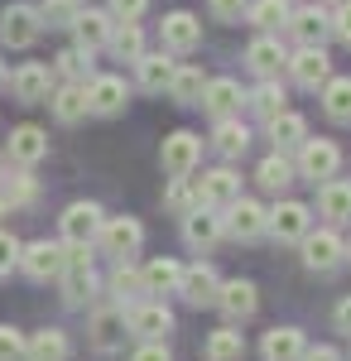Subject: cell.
Segmentation results:
<instances>
[{
    "label": "cell",
    "mask_w": 351,
    "mask_h": 361,
    "mask_svg": "<svg viewBox=\"0 0 351 361\" xmlns=\"http://www.w3.org/2000/svg\"><path fill=\"white\" fill-rule=\"evenodd\" d=\"M337 169H342V149H337V140H303L298 145V159H294V173L298 178H313V183H327V178H337Z\"/></svg>",
    "instance_id": "6da1fadb"
},
{
    "label": "cell",
    "mask_w": 351,
    "mask_h": 361,
    "mask_svg": "<svg viewBox=\"0 0 351 361\" xmlns=\"http://www.w3.org/2000/svg\"><path fill=\"white\" fill-rule=\"evenodd\" d=\"M39 34H44L39 5L15 0V5H5V10H0V44H5V49H29Z\"/></svg>",
    "instance_id": "7a4b0ae2"
},
{
    "label": "cell",
    "mask_w": 351,
    "mask_h": 361,
    "mask_svg": "<svg viewBox=\"0 0 351 361\" xmlns=\"http://www.w3.org/2000/svg\"><path fill=\"white\" fill-rule=\"evenodd\" d=\"M298 246H303V265H308L313 275H332V270L347 260V241H342L332 226H323V231H308Z\"/></svg>",
    "instance_id": "3957f363"
},
{
    "label": "cell",
    "mask_w": 351,
    "mask_h": 361,
    "mask_svg": "<svg viewBox=\"0 0 351 361\" xmlns=\"http://www.w3.org/2000/svg\"><path fill=\"white\" fill-rule=\"evenodd\" d=\"M92 246H68V265H63V299L68 304H87L97 294V270H92Z\"/></svg>",
    "instance_id": "277c9868"
},
{
    "label": "cell",
    "mask_w": 351,
    "mask_h": 361,
    "mask_svg": "<svg viewBox=\"0 0 351 361\" xmlns=\"http://www.w3.org/2000/svg\"><path fill=\"white\" fill-rule=\"evenodd\" d=\"M101 222H106V212L97 207V202H73V207H63V246H92L97 236H101Z\"/></svg>",
    "instance_id": "5b68a950"
},
{
    "label": "cell",
    "mask_w": 351,
    "mask_h": 361,
    "mask_svg": "<svg viewBox=\"0 0 351 361\" xmlns=\"http://www.w3.org/2000/svg\"><path fill=\"white\" fill-rule=\"evenodd\" d=\"M197 159H202V135H192V130H173L159 149V164L168 178H188L197 169Z\"/></svg>",
    "instance_id": "8992f818"
},
{
    "label": "cell",
    "mask_w": 351,
    "mask_h": 361,
    "mask_svg": "<svg viewBox=\"0 0 351 361\" xmlns=\"http://www.w3.org/2000/svg\"><path fill=\"white\" fill-rule=\"evenodd\" d=\"M68 265V246L63 241H29L20 246V270L29 279H58Z\"/></svg>",
    "instance_id": "52a82bcc"
},
{
    "label": "cell",
    "mask_w": 351,
    "mask_h": 361,
    "mask_svg": "<svg viewBox=\"0 0 351 361\" xmlns=\"http://www.w3.org/2000/svg\"><path fill=\"white\" fill-rule=\"evenodd\" d=\"M221 222H226V236H231V241H260L265 226H270V212H265L255 197H236Z\"/></svg>",
    "instance_id": "ba28073f"
},
{
    "label": "cell",
    "mask_w": 351,
    "mask_h": 361,
    "mask_svg": "<svg viewBox=\"0 0 351 361\" xmlns=\"http://www.w3.org/2000/svg\"><path fill=\"white\" fill-rule=\"evenodd\" d=\"M125 102H130V87H125V78H116V73H97L87 82V111L92 116H121Z\"/></svg>",
    "instance_id": "9c48e42d"
},
{
    "label": "cell",
    "mask_w": 351,
    "mask_h": 361,
    "mask_svg": "<svg viewBox=\"0 0 351 361\" xmlns=\"http://www.w3.org/2000/svg\"><path fill=\"white\" fill-rule=\"evenodd\" d=\"M265 231H270L274 241H284V246H289V241H303V236L313 231V212H308L303 202H294V197H284V202L270 207V226H265Z\"/></svg>",
    "instance_id": "30bf717a"
},
{
    "label": "cell",
    "mask_w": 351,
    "mask_h": 361,
    "mask_svg": "<svg viewBox=\"0 0 351 361\" xmlns=\"http://www.w3.org/2000/svg\"><path fill=\"white\" fill-rule=\"evenodd\" d=\"M97 241H101V250H106V255H116V260H130V255L144 246V226H140L135 217H106Z\"/></svg>",
    "instance_id": "8fae6325"
},
{
    "label": "cell",
    "mask_w": 351,
    "mask_h": 361,
    "mask_svg": "<svg viewBox=\"0 0 351 361\" xmlns=\"http://www.w3.org/2000/svg\"><path fill=\"white\" fill-rule=\"evenodd\" d=\"M284 68H289V78H294L303 92H318V87L332 78V58H327V49H308V44H303Z\"/></svg>",
    "instance_id": "7c38bea8"
},
{
    "label": "cell",
    "mask_w": 351,
    "mask_h": 361,
    "mask_svg": "<svg viewBox=\"0 0 351 361\" xmlns=\"http://www.w3.org/2000/svg\"><path fill=\"white\" fill-rule=\"evenodd\" d=\"M10 92H15L25 106L49 102V92H54V68H49V63H20L15 78H10Z\"/></svg>",
    "instance_id": "4fadbf2b"
},
{
    "label": "cell",
    "mask_w": 351,
    "mask_h": 361,
    "mask_svg": "<svg viewBox=\"0 0 351 361\" xmlns=\"http://www.w3.org/2000/svg\"><path fill=\"white\" fill-rule=\"evenodd\" d=\"M236 197H241V173H236V169H212V173H202V183H197V202H202V207L226 212Z\"/></svg>",
    "instance_id": "5bb4252c"
},
{
    "label": "cell",
    "mask_w": 351,
    "mask_h": 361,
    "mask_svg": "<svg viewBox=\"0 0 351 361\" xmlns=\"http://www.w3.org/2000/svg\"><path fill=\"white\" fill-rule=\"evenodd\" d=\"M216 308L226 313V323H245V318H255V308H260V289H255L250 279H231V284L216 289Z\"/></svg>",
    "instance_id": "9a60e30c"
},
{
    "label": "cell",
    "mask_w": 351,
    "mask_h": 361,
    "mask_svg": "<svg viewBox=\"0 0 351 361\" xmlns=\"http://www.w3.org/2000/svg\"><path fill=\"white\" fill-rule=\"evenodd\" d=\"M159 39H164L168 54H192L202 44V25H197V15H188V10H173V15H164Z\"/></svg>",
    "instance_id": "2e32d148"
},
{
    "label": "cell",
    "mask_w": 351,
    "mask_h": 361,
    "mask_svg": "<svg viewBox=\"0 0 351 361\" xmlns=\"http://www.w3.org/2000/svg\"><path fill=\"white\" fill-rule=\"evenodd\" d=\"M183 236H188V246L192 250H212L221 236H226V222H221V212L216 207H192L188 217H183Z\"/></svg>",
    "instance_id": "e0dca14e"
},
{
    "label": "cell",
    "mask_w": 351,
    "mask_h": 361,
    "mask_svg": "<svg viewBox=\"0 0 351 361\" xmlns=\"http://www.w3.org/2000/svg\"><path fill=\"white\" fill-rule=\"evenodd\" d=\"M44 154H49V135H44L39 126H15V130H10V145H5V159H10V164L34 169Z\"/></svg>",
    "instance_id": "ac0fdd59"
},
{
    "label": "cell",
    "mask_w": 351,
    "mask_h": 361,
    "mask_svg": "<svg viewBox=\"0 0 351 361\" xmlns=\"http://www.w3.org/2000/svg\"><path fill=\"white\" fill-rule=\"evenodd\" d=\"M125 328H130L140 342H164V337L173 333V313L164 304H135L130 318H125Z\"/></svg>",
    "instance_id": "d6986e66"
},
{
    "label": "cell",
    "mask_w": 351,
    "mask_h": 361,
    "mask_svg": "<svg viewBox=\"0 0 351 361\" xmlns=\"http://www.w3.org/2000/svg\"><path fill=\"white\" fill-rule=\"evenodd\" d=\"M87 333H92V347H97V352H116V347H121V342H125V333H130V328H125V308H97V313H92V323H87Z\"/></svg>",
    "instance_id": "ffe728a7"
},
{
    "label": "cell",
    "mask_w": 351,
    "mask_h": 361,
    "mask_svg": "<svg viewBox=\"0 0 351 361\" xmlns=\"http://www.w3.org/2000/svg\"><path fill=\"white\" fill-rule=\"evenodd\" d=\"M106 289H111V304L130 313L135 304H144V270H135L130 260H116V270H111V284H106Z\"/></svg>",
    "instance_id": "44dd1931"
},
{
    "label": "cell",
    "mask_w": 351,
    "mask_h": 361,
    "mask_svg": "<svg viewBox=\"0 0 351 361\" xmlns=\"http://www.w3.org/2000/svg\"><path fill=\"white\" fill-rule=\"evenodd\" d=\"M241 102H245V92H241V82H231V78H212V82L202 87V111L207 116H216V121H226V116H236L241 111Z\"/></svg>",
    "instance_id": "7402d4cb"
},
{
    "label": "cell",
    "mask_w": 351,
    "mask_h": 361,
    "mask_svg": "<svg viewBox=\"0 0 351 361\" xmlns=\"http://www.w3.org/2000/svg\"><path fill=\"white\" fill-rule=\"evenodd\" d=\"M111 29H116V20H111V10H78V20H73V34H78V49H87V54L106 49V44H111Z\"/></svg>",
    "instance_id": "603a6c76"
},
{
    "label": "cell",
    "mask_w": 351,
    "mask_h": 361,
    "mask_svg": "<svg viewBox=\"0 0 351 361\" xmlns=\"http://www.w3.org/2000/svg\"><path fill=\"white\" fill-rule=\"evenodd\" d=\"M216 289H221V279H216V270L207 265V260L188 265V270H183V279H178V294H183V299H188L192 308L216 304Z\"/></svg>",
    "instance_id": "cb8c5ba5"
},
{
    "label": "cell",
    "mask_w": 351,
    "mask_h": 361,
    "mask_svg": "<svg viewBox=\"0 0 351 361\" xmlns=\"http://www.w3.org/2000/svg\"><path fill=\"white\" fill-rule=\"evenodd\" d=\"M284 29H294L298 44H308V49H323L327 34H332V15H327V10H318V5H308V10L289 15V25H284Z\"/></svg>",
    "instance_id": "d4e9b609"
},
{
    "label": "cell",
    "mask_w": 351,
    "mask_h": 361,
    "mask_svg": "<svg viewBox=\"0 0 351 361\" xmlns=\"http://www.w3.org/2000/svg\"><path fill=\"white\" fill-rule=\"evenodd\" d=\"M49 106H54V116L63 121V126H78V121H87V82H63L49 92Z\"/></svg>",
    "instance_id": "484cf974"
},
{
    "label": "cell",
    "mask_w": 351,
    "mask_h": 361,
    "mask_svg": "<svg viewBox=\"0 0 351 361\" xmlns=\"http://www.w3.org/2000/svg\"><path fill=\"white\" fill-rule=\"evenodd\" d=\"M73 347H68V333L58 328H39V333H25V361H68Z\"/></svg>",
    "instance_id": "4316f807"
},
{
    "label": "cell",
    "mask_w": 351,
    "mask_h": 361,
    "mask_svg": "<svg viewBox=\"0 0 351 361\" xmlns=\"http://www.w3.org/2000/svg\"><path fill=\"white\" fill-rule=\"evenodd\" d=\"M245 63H250V73H260V78H279V68L289 63V54H284V44H279L274 34H260V39L245 49Z\"/></svg>",
    "instance_id": "83f0119b"
},
{
    "label": "cell",
    "mask_w": 351,
    "mask_h": 361,
    "mask_svg": "<svg viewBox=\"0 0 351 361\" xmlns=\"http://www.w3.org/2000/svg\"><path fill=\"white\" fill-rule=\"evenodd\" d=\"M318 212H323L332 226L351 222V183L347 178H327L323 188H318Z\"/></svg>",
    "instance_id": "f1b7e54d"
},
{
    "label": "cell",
    "mask_w": 351,
    "mask_h": 361,
    "mask_svg": "<svg viewBox=\"0 0 351 361\" xmlns=\"http://www.w3.org/2000/svg\"><path fill=\"white\" fill-rule=\"evenodd\" d=\"M202 87H207L202 68H197V63H178L173 78H168V97H173L178 106H197V102H202Z\"/></svg>",
    "instance_id": "f546056e"
},
{
    "label": "cell",
    "mask_w": 351,
    "mask_h": 361,
    "mask_svg": "<svg viewBox=\"0 0 351 361\" xmlns=\"http://www.w3.org/2000/svg\"><path fill=\"white\" fill-rule=\"evenodd\" d=\"M0 197H5L10 207H34V202H39V183L29 178V169L10 164L0 173Z\"/></svg>",
    "instance_id": "4dcf8cb0"
},
{
    "label": "cell",
    "mask_w": 351,
    "mask_h": 361,
    "mask_svg": "<svg viewBox=\"0 0 351 361\" xmlns=\"http://www.w3.org/2000/svg\"><path fill=\"white\" fill-rule=\"evenodd\" d=\"M173 58L168 54H140V63H135V78H140V87L144 92H168V78H173Z\"/></svg>",
    "instance_id": "1f68e13d"
},
{
    "label": "cell",
    "mask_w": 351,
    "mask_h": 361,
    "mask_svg": "<svg viewBox=\"0 0 351 361\" xmlns=\"http://www.w3.org/2000/svg\"><path fill=\"white\" fill-rule=\"evenodd\" d=\"M265 126H270L274 149H298V145L308 140V121H303L298 111H279V116H270Z\"/></svg>",
    "instance_id": "d6a6232c"
},
{
    "label": "cell",
    "mask_w": 351,
    "mask_h": 361,
    "mask_svg": "<svg viewBox=\"0 0 351 361\" xmlns=\"http://www.w3.org/2000/svg\"><path fill=\"white\" fill-rule=\"evenodd\" d=\"M303 347H308V342H303L298 328H274V333H265V342H260L265 361H298Z\"/></svg>",
    "instance_id": "836d02e7"
},
{
    "label": "cell",
    "mask_w": 351,
    "mask_h": 361,
    "mask_svg": "<svg viewBox=\"0 0 351 361\" xmlns=\"http://www.w3.org/2000/svg\"><path fill=\"white\" fill-rule=\"evenodd\" d=\"M323 111L337 126H351V78H327L323 82Z\"/></svg>",
    "instance_id": "e575fe53"
},
{
    "label": "cell",
    "mask_w": 351,
    "mask_h": 361,
    "mask_svg": "<svg viewBox=\"0 0 351 361\" xmlns=\"http://www.w3.org/2000/svg\"><path fill=\"white\" fill-rule=\"evenodd\" d=\"M245 20L260 29V34H274V29L289 25V0H250L245 5Z\"/></svg>",
    "instance_id": "d590c367"
},
{
    "label": "cell",
    "mask_w": 351,
    "mask_h": 361,
    "mask_svg": "<svg viewBox=\"0 0 351 361\" xmlns=\"http://www.w3.org/2000/svg\"><path fill=\"white\" fill-rule=\"evenodd\" d=\"M255 178H260V188H270V193H284V188L294 183V159H289L284 149H274L270 159H260Z\"/></svg>",
    "instance_id": "8d00e7d4"
},
{
    "label": "cell",
    "mask_w": 351,
    "mask_h": 361,
    "mask_svg": "<svg viewBox=\"0 0 351 361\" xmlns=\"http://www.w3.org/2000/svg\"><path fill=\"white\" fill-rule=\"evenodd\" d=\"M178 279H183V265L178 260H149L144 265V294H178Z\"/></svg>",
    "instance_id": "74e56055"
},
{
    "label": "cell",
    "mask_w": 351,
    "mask_h": 361,
    "mask_svg": "<svg viewBox=\"0 0 351 361\" xmlns=\"http://www.w3.org/2000/svg\"><path fill=\"white\" fill-rule=\"evenodd\" d=\"M49 68H54V78H63V82H92V78H97V73H92V54H87V49H63Z\"/></svg>",
    "instance_id": "f35d334b"
},
{
    "label": "cell",
    "mask_w": 351,
    "mask_h": 361,
    "mask_svg": "<svg viewBox=\"0 0 351 361\" xmlns=\"http://www.w3.org/2000/svg\"><path fill=\"white\" fill-rule=\"evenodd\" d=\"M212 145L226 154V159H241L245 149H250V130H245L236 116H226V121H216V135H212Z\"/></svg>",
    "instance_id": "ab89813d"
},
{
    "label": "cell",
    "mask_w": 351,
    "mask_h": 361,
    "mask_svg": "<svg viewBox=\"0 0 351 361\" xmlns=\"http://www.w3.org/2000/svg\"><path fill=\"white\" fill-rule=\"evenodd\" d=\"M245 102H250V111L260 116V121H270V116L284 111V87H279V78H265L255 92H245Z\"/></svg>",
    "instance_id": "60d3db41"
},
{
    "label": "cell",
    "mask_w": 351,
    "mask_h": 361,
    "mask_svg": "<svg viewBox=\"0 0 351 361\" xmlns=\"http://www.w3.org/2000/svg\"><path fill=\"white\" fill-rule=\"evenodd\" d=\"M106 49L121 58V63H140V54H144V34H140V25H116Z\"/></svg>",
    "instance_id": "b9f144b4"
},
{
    "label": "cell",
    "mask_w": 351,
    "mask_h": 361,
    "mask_svg": "<svg viewBox=\"0 0 351 361\" xmlns=\"http://www.w3.org/2000/svg\"><path fill=\"white\" fill-rule=\"evenodd\" d=\"M245 357V337L236 328H216L207 337V361H241Z\"/></svg>",
    "instance_id": "7bdbcfd3"
},
{
    "label": "cell",
    "mask_w": 351,
    "mask_h": 361,
    "mask_svg": "<svg viewBox=\"0 0 351 361\" xmlns=\"http://www.w3.org/2000/svg\"><path fill=\"white\" fill-rule=\"evenodd\" d=\"M164 207H168L173 217H188L192 207H197V183H192V178H168V188H164Z\"/></svg>",
    "instance_id": "ee69618b"
},
{
    "label": "cell",
    "mask_w": 351,
    "mask_h": 361,
    "mask_svg": "<svg viewBox=\"0 0 351 361\" xmlns=\"http://www.w3.org/2000/svg\"><path fill=\"white\" fill-rule=\"evenodd\" d=\"M39 20L49 29H73V20H78V0H44L39 5Z\"/></svg>",
    "instance_id": "f6af8a7d"
},
{
    "label": "cell",
    "mask_w": 351,
    "mask_h": 361,
    "mask_svg": "<svg viewBox=\"0 0 351 361\" xmlns=\"http://www.w3.org/2000/svg\"><path fill=\"white\" fill-rule=\"evenodd\" d=\"M0 361H25V333L15 323H0Z\"/></svg>",
    "instance_id": "bcb514c9"
},
{
    "label": "cell",
    "mask_w": 351,
    "mask_h": 361,
    "mask_svg": "<svg viewBox=\"0 0 351 361\" xmlns=\"http://www.w3.org/2000/svg\"><path fill=\"white\" fill-rule=\"evenodd\" d=\"M149 10V0H111V20L116 25H140Z\"/></svg>",
    "instance_id": "7dc6e473"
},
{
    "label": "cell",
    "mask_w": 351,
    "mask_h": 361,
    "mask_svg": "<svg viewBox=\"0 0 351 361\" xmlns=\"http://www.w3.org/2000/svg\"><path fill=\"white\" fill-rule=\"evenodd\" d=\"M15 265H20V241L10 231H0V275H10Z\"/></svg>",
    "instance_id": "c3c4849f"
},
{
    "label": "cell",
    "mask_w": 351,
    "mask_h": 361,
    "mask_svg": "<svg viewBox=\"0 0 351 361\" xmlns=\"http://www.w3.org/2000/svg\"><path fill=\"white\" fill-rule=\"evenodd\" d=\"M332 34L351 44V0H337V10H332Z\"/></svg>",
    "instance_id": "681fc988"
},
{
    "label": "cell",
    "mask_w": 351,
    "mask_h": 361,
    "mask_svg": "<svg viewBox=\"0 0 351 361\" xmlns=\"http://www.w3.org/2000/svg\"><path fill=\"white\" fill-rule=\"evenodd\" d=\"M245 5H250V0H207V10H212L216 20H241Z\"/></svg>",
    "instance_id": "f907efd6"
},
{
    "label": "cell",
    "mask_w": 351,
    "mask_h": 361,
    "mask_svg": "<svg viewBox=\"0 0 351 361\" xmlns=\"http://www.w3.org/2000/svg\"><path fill=\"white\" fill-rule=\"evenodd\" d=\"M130 361H173V357H168V347H164V342H144Z\"/></svg>",
    "instance_id": "816d5d0a"
},
{
    "label": "cell",
    "mask_w": 351,
    "mask_h": 361,
    "mask_svg": "<svg viewBox=\"0 0 351 361\" xmlns=\"http://www.w3.org/2000/svg\"><path fill=\"white\" fill-rule=\"evenodd\" d=\"M298 361H342V352L323 342V347H303V357H298Z\"/></svg>",
    "instance_id": "f5cc1de1"
},
{
    "label": "cell",
    "mask_w": 351,
    "mask_h": 361,
    "mask_svg": "<svg viewBox=\"0 0 351 361\" xmlns=\"http://www.w3.org/2000/svg\"><path fill=\"white\" fill-rule=\"evenodd\" d=\"M332 318H337V333H347V337H351V299H342Z\"/></svg>",
    "instance_id": "db71d44e"
},
{
    "label": "cell",
    "mask_w": 351,
    "mask_h": 361,
    "mask_svg": "<svg viewBox=\"0 0 351 361\" xmlns=\"http://www.w3.org/2000/svg\"><path fill=\"white\" fill-rule=\"evenodd\" d=\"M5 212H10V202H5V197H0V217H5Z\"/></svg>",
    "instance_id": "11a10c76"
},
{
    "label": "cell",
    "mask_w": 351,
    "mask_h": 361,
    "mask_svg": "<svg viewBox=\"0 0 351 361\" xmlns=\"http://www.w3.org/2000/svg\"><path fill=\"white\" fill-rule=\"evenodd\" d=\"M0 82H5V63H0Z\"/></svg>",
    "instance_id": "9f6ffc18"
},
{
    "label": "cell",
    "mask_w": 351,
    "mask_h": 361,
    "mask_svg": "<svg viewBox=\"0 0 351 361\" xmlns=\"http://www.w3.org/2000/svg\"><path fill=\"white\" fill-rule=\"evenodd\" d=\"M347 260H351V241H347Z\"/></svg>",
    "instance_id": "6f0895ef"
}]
</instances>
